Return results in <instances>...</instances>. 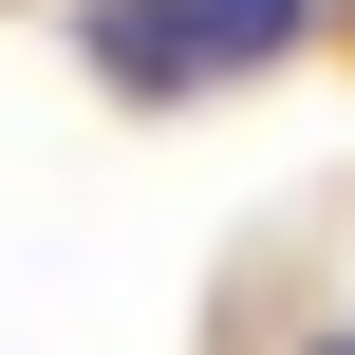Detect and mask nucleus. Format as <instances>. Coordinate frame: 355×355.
Listing matches in <instances>:
<instances>
[{
  "label": "nucleus",
  "instance_id": "nucleus-1",
  "mask_svg": "<svg viewBox=\"0 0 355 355\" xmlns=\"http://www.w3.org/2000/svg\"><path fill=\"white\" fill-rule=\"evenodd\" d=\"M318 0H94V75L112 94H225L262 56H300Z\"/></svg>",
  "mask_w": 355,
  "mask_h": 355
}]
</instances>
